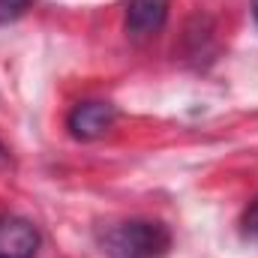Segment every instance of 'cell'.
Masks as SVG:
<instances>
[{
    "label": "cell",
    "instance_id": "cell-6",
    "mask_svg": "<svg viewBox=\"0 0 258 258\" xmlns=\"http://www.w3.org/2000/svg\"><path fill=\"white\" fill-rule=\"evenodd\" d=\"M243 231H246V237H249L252 243H258V195H255V201L249 204V210H246V219H243Z\"/></svg>",
    "mask_w": 258,
    "mask_h": 258
},
{
    "label": "cell",
    "instance_id": "cell-4",
    "mask_svg": "<svg viewBox=\"0 0 258 258\" xmlns=\"http://www.w3.org/2000/svg\"><path fill=\"white\" fill-rule=\"evenodd\" d=\"M171 0H126V33L132 39H150L162 30Z\"/></svg>",
    "mask_w": 258,
    "mask_h": 258
},
{
    "label": "cell",
    "instance_id": "cell-2",
    "mask_svg": "<svg viewBox=\"0 0 258 258\" xmlns=\"http://www.w3.org/2000/svg\"><path fill=\"white\" fill-rule=\"evenodd\" d=\"M114 120H117V108L111 102L93 99V102H78L69 111L66 126L78 141H93V138H102L108 129L114 126Z\"/></svg>",
    "mask_w": 258,
    "mask_h": 258
},
{
    "label": "cell",
    "instance_id": "cell-1",
    "mask_svg": "<svg viewBox=\"0 0 258 258\" xmlns=\"http://www.w3.org/2000/svg\"><path fill=\"white\" fill-rule=\"evenodd\" d=\"M102 243L114 258H159L171 246V231L162 222L132 219L108 228Z\"/></svg>",
    "mask_w": 258,
    "mask_h": 258
},
{
    "label": "cell",
    "instance_id": "cell-3",
    "mask_svg": "<svg viewBox=\"0 0 258 258\" xmlns=\"http://www.w3.org/2000/svg\"><path fill=\"white\" fill-rule=\"evenodd\" d=\"M39 249V231L33 222L0 213V258H33Z\"/></svg>",
    "mask_w": 258,
    "mask_h": 258
},
{
    "label": "cell",
    "instance_id": "cell-7",
    "mask_svg": "<svg viewBox=\"0 0 258 258\" xmlns=\"http://www.w3.org/2000/svg\"><path fill=\"white\" fill-rule=\"evenodd\" d=\"M9 165V153H6V147L0 144V168H6Z\"/></svg>",
    "mask_w": 258,
    "mask_h": 258
},
{
    "label": "cell",
    "instance_id": "cell-8",
    "mask_svg": "<svg viewBox=\"0 0 258 258\" xmlns=\"http://www.w3.org/2000/svg\"><path fill=\"white\" fill-rule=\"evenodd\" d=\"M252 12H255V21H258V0L252 3Z\"/></svg>",
    "mask_w": 258,
    "mask_h": 258
},
{
    "label": "cell",
    "instance_id": "cell-5",
    "mask_svg": "<svg viewBox=\"0 0 258 258\" xmlns=\"http://www.w3.org/2000/svg\"><path fill=\"white\" fill-rule=\"evenodd\" d=\"M33 0H0V24H9L15 21Z\"/></svg>",
    "mask_w": 258,
    "mask_h": 258
}]
</instances>
